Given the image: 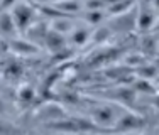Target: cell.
Here are the masks:
<instances>
[{"mask_svg":"<svg viewBox=\"0 0 159 135\" xmlns=\"http://www.w3.org/2000/svg\"><path fill=\"white\" fill-rule=\"evenodd\" d=\"M49 128L56 130V132H63V133H93V132H102L100 128L86 118H70V117H63L58 118L54 122H49Z\"/></svg>","mask_w":159,"mask_h":135,"instance_id":"cell-1","label":"cell"},{"mask_svg":"<svg viewBox=\"0 0 159 135\" xmlns=\"http://www.w3.org/2000/svg\"><path fill=\"white\" fill-rule=\"evenodd\" d=\"M146 127V118L141 117L135 111H125V113L119 115L115 125L112 127L110 132L113 133H137Z\"/></svg>","mask_w":159,"mask_h":135,"instance_id":"cell-2","label":"cell"},{"mask_svg":"<svg viewBox=\"0 0 159 135\" xmlns=\"http://www.w3.org/2000/svg\"><path fill=\"white\" fill-rule=\"evenodd\" d=\"M10 14L14 17V22H16L19 32H27L32 27L34 19H36V9L32 5H29L27 2H20V0L12 7Z\"/></svg>","mask_w":159,"mask_h":135,"instance_id":"cell-3","label":"cell"},{"mask_svg":"<svg viewBox=\"0 0 159 135\" xmlns=\"http://www.w3.org/2000/svg\"><path fill=\"white\" fill-rule=\"evenodd\" d=\"M117 113L113 110V107L105 105V107H98L92 111V122L95 123L102 132H110L112 127L117 122Z\"/></svg>","mask_w":159,"mask_h":135,"instance_id":"cell-4","label":"cell"},{"mask_svg":"<svg viewBox=\"0 0 159 135\" xmlns=\"http://www.w3.org/2000/svg\"><path fill=\"white\" fill-rule=\"evenodd\" d=\"M19 32L14 17L10 12H2L0 14V34L2 36H16Z\"/></svg>","mask_w":159,"mask_h":135,"instance_id":"cell-5","label":"cell"},{"mask_svg":"<svg viewBox=\"0 0 159 135\" xmlns=\"http://www.w3.org/2000/svg\"><path fill=\"white\" fill-rule=\"evenodd\" d=\"M44 41H46V46L49 47V51L56 52V51H61L64 47V39H63V34L52 31V29H49L46 32V36H44Z\"/></svg>","mask_w":159,"mask_h":135,"instance_id":"cell-6","label":"cell"},{"mask_svg":"<svg viewBox=\"0 0 159 135\" xmlns=\"http://www.w3.org/2000/svg\"><path fill=\"white\" fill-rule=\"evenodd\" d=\"M10 49H12L16 54H36L37 46H34L29 41H12L10 42Z\"/></svg>","mask_w":159,"mask_h":135,"instance_id":"cell-7","label":"cell"},{"mask_svg":"<svg viewBox=\"0 0 159 135\" xmlns=\"http://www.w3.org/2000/svg\"><path fill=\"white\" fill-rule=\"evenodd\" d=\"M154 22H156V19H154V14L151 12V10H142V12L137 15L139 31H149V29H152Z\"/></svg>","mask_w":159,"mask_h":135,"instance_id":"cell-8","label":"cell"},{"mask_svg":"<svg viewBox=\"0 0 159 135\" xmlns=\"http://www.w3.org/2000/svg\"><path fill=\"white\" fill-rule=\"evenodd\" d=\"M71 41H73V44H76V46H85L90 41V31L86 27L75 29L73 34H71Z\"/></svg>","mask_w":159,"mask_h":135,"instance_id":"cell-9","label":"cell"},{"mask_svg":"<svg viewBox=\"0 0 159 135\" xmlns=\"http://www.w3.org/2000/svg\"><path fill=\"white\" fill-rule=\"evenodd\" d=\"M56 9L61 10L63 14H75L78 12L80 9H81V5H80L78 0H63V2H59L58 5H56Z\"/></svg>","mask_w":159,"mask_h":135,"instance_id":"cell-10","label":"cell"},{"mask_svg":"<svg viewBox=\"0 0 159 135\" xmlns=\"http://www.w3.org/2000/svg\"><path fill=\"white\" fill-rule=\"evenodd\" d=\"M34 96H36V93H34V89L31 88V86H22V88L19 89V100H20L22 105L32 103Z\"/></svg>","mask_w":159,"mask_h":135,"instance_id":"cell-11","label":"cell"},{"mask_svg":"<svg viewBox=\"0 0 159 135\" xmlns=\"http://www.w3.org/2000/svg\"><path fill=\"white\" fill-rule=\"evenodd\" d=\"M134 88H135V91H141V93H149V95H154V85H151V81L149 80H137L134 83Z\"/></svg>","mask_w":159,"mask_h":135,"instance_id":"cell-12","label":"cell"},{"mask_svg":"<svg viewBox=\"0 0 159 135\" xmlns=\"http://www.w3.org/2000/svg\"><path fill=\"white\" fill-rule=\"evenodd\" d=\"M132 3H134V0H117L115 5L110 7V12L112 14H122V12H125Z\"/></svg>","mask_w":159,"mask_h":135,"instance_id":"cell-13","label":"cell"},{"mask_svg":"<svg viewBox=\"0 0 159 135\" xmlns=\"http://www.w3.org/2000/svg\"><path fill=\"white\" fill-rule=\"evenodd\" d=\"M86 19H88L90 24H98V22L103 19V12H102L100 9H95V10H90L88 15H86Z\"/></svg>","mask_w":159,"mask_h":135,"instance_id":"cell-14","label":"cell"},{"mask_svg":"<svg viewBox=\"0 0 159 135\" xmlns=\"http://www.w3.org/2000/svg\"><path fill=\"white\" fill-rule=\"evenodd\" d=\"M17 2H19V0H3L0 7H2V9H9V7H14Z\"/></svg>","mask_w":159,"mask_h":135,"instance_id":"cell-15","label":"cell"},{"mask_svg":"<svg viewBox=\"0 0 159 135\" xmlns=\"http://www.w3.org/2000/svg\"><path fill=\"white\" fill-rule=\"evenodd\" d=\"M0 135H10L9 127H5V125H2V123H0Z\"/></svg>","mask_w":159,"mask_h":135,"instance_id":"cell-16","label":"cell"},{"mask_svg":"<svg viewBox=\"0 0 159 135\" xmlns=\"http://www.w3.org/2000/svg\"><path fill=\"white\" fill-rule=\"evenodd\" d=\"M152 105L159 110V95H152Z\"/></svg>","mask_w":159,"mask_h":135,"instance_id":"cell-17","label":"cell"},{"mask_svg":"<svg viewBox=\"0 0 159 135\" xmlns=\"http://www.w3.org/2000/svg\"><path fill=\"white\" fill-rule=\"evenodd\" d=\"M152 5H154V9L159 10V0H152Z\"/></svg>","mask_w":159,"mask_h":135,"instance_id":"cell-18","label":"cell"},{"mask_svg":"<svg viewBox=\"0 0 159 135\" xmlns=\"http://www.w3.org/2000/svg\"><path fill=\"white\" fill-rule=\"evenodd\" d=\"M0 113H2V103H0Z\"/></svg>","mask_w":159,"mask_h":135,"instance_id":"cell-19","label":"cell"},{"mask_svg":"<svg viewBox=\"0 0 159 135\" xmlns=\"http://www.w3.org/2000/svg\"><path fill=\"white\" fill-rule=\"evenodd\" d=\"M157 49H159V41H157Z\"/></svg>","mask_w":159,"mask_h":135,"instance_id":"cell-20","label":"cell"},{"mask_svg":"<svg viewBox=\"0 0 159 135\" xmlns=\"http://www.w3.org/2000/svg\"><path fill=\"white\" fill-rule=\"evenodd\" d=\"M135 135H144V133H135Z\"/></svg>","mask_w":159,"mask_h":135,"instance_id":"cell-21","label":"cell"},{"mask_svg":"<svg viewBox=\"0 0 159 135\" xmlns=\"http://www.w3.org/2000/svg\"><path fill=\"white\" fill-rule=\"evenodd\" d=\"M2 2H3V0H0V5H2Z\"/></svg>","mask_w":159,"mask_h":135,"instance_id":"cell-22","label":"cell"}]
</instances>
